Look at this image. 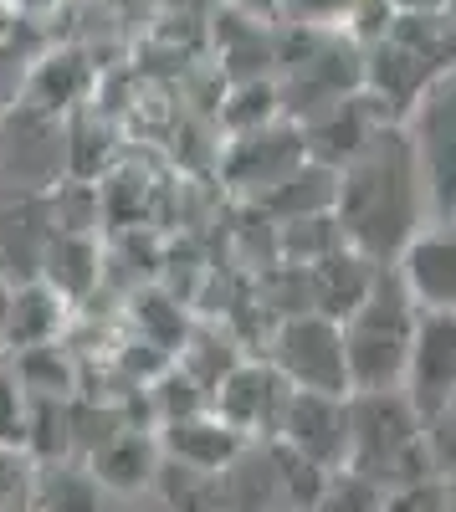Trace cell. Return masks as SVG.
<instances>
[{
    "instance_id": "12",
    "label": "cell",
    "mask_w": 456,
    "mask_h": 512,
    "mask_svg": "<svg viewBox=\"0 0 456 512\" xmlns=\"http://www.w3.org/2000/svg\"><path fill=\"white\" fill-rule=\"evenodd\" d=\"M62 323H67V297H62L57 287H47L41 277L16 282L11 318H6V338H0V349H6V354L52 349L57 333H62Z\"/></svg>"
},
{
    "instance_id": "23",
    "label": "cell",
    "mask_w": 456,
    "mask_h": 512,
    "mask_svg": "<svg viewBox=\"0 0 456 512\" xmlns=\"http://www.w3.org/2000/svg\"><path fill=\"white\" fill-rule=\"evenodd\" d=\"M6 118H11V113H6V108H0V139H6Z\"/></svg>"
},
{
    "instance_id": "6",
    "label": "cell",
    "mask_w": 456,
    "mask_h": 512,
    "mask_svg": "<svg viewBox=\"0 0 456 512\" xmlns=\"http://www.w3.org/2000/svg\"><path fill=\"white\" fill-rule=\"evenodd\" d=\"M400 390L426 425L456 405V313H421Z\"/></svg>"
},
{
    "instance_id": "27",
    "label": "cell",
    "mask_w": 456,
    "mask_h": 512,
    "mask_svg": "<svg viewBox=\"0 0 456 512\" xmlns=\"http://www.w3.org/2000/svg\"><path fill=\"white\" fill-rule=\"evenodd\" d=\"M123 512H144V507H123Z\"/></svg>"
},
{
    "instance_id": "4",
    "label": "cell",
    "mask_w": 456,
    "mask_h": 512,
    "mask_svg": "<svg viewBox=\"0 0 456 512\" xmlns=\"http://www.w3.org/2000/svg\"><path fill=\"white\" fill-rule=\"evenodd\" d=\"M400 134L410 144L426 195V216L431 221H456V67L441 72L431 88L410 103L400 118Z\"/></svg>"
},
{
    "instance_id": "25",
    "label": "cell",
    "mask_w": 456,
    "mask_h": 512,
    "mask_svg": "<svg viewBox=\"0 0 456 512\" xmlns=\"http://www.w3.org/2000/svg\"><path fill=\"white\" fill-rule=\"evenodd\" d=\"M446 487H451V512H456V482H446Z\"/></svg>"
},
{
    "instance_id": "18",
    "label": "cell",
    "mask_w": 456,
    "mask_h": 512,
    "mask_svg": "<svg viewBox=\"0 0 456 512\" xmlns=\"http://www.w3.org/2000/svg\"><path fill=\"white\" fill-rule=\"evenodd\" d=\"M31 431V395L11 364H0V451H26Z\"/></svg>"
},
{
    "instance_id": "1",
    "label": "cell",
    "mask_w": 456,
    "mask_h": 512,
    "mask_svg": "<svg viewBox=\"0 0 456 512\" xmlns=\"http://www.w3.org/2000/svg\"><path fill=\"white\" fill-rule=\"evenodd\" d=\"M426 221L431 216H426V195H421L410 144L400 134V123H385L334 175V226L344 246L359 251L364 262L390 267Z\"/></svg>"
},
{
    "instance_id": "16",
    "label": "cell",
    "mask_w": 456,
    "mask_h": 512,
    "mask_svg": "<svg viewBox=\"0 0 456 512\" xmlns=\"http://www.w3.org/2000/svg\"><path fill=\"white\" fill-rule=\"evenodd\" d=\"M98 482L72 466H52L36 477V512H98Z\"/></svg>"
},
{
    "instance_id": "15",
    "label": "cell",
    "mask_w": 456,
    "mask_h": 512,
    "mask_svg": "<svg viewBox=\"0 0 456 512\" xmlns=\"http://www.w3.org/2000/svg\"><path fill=\"white\" fill-rule=\"evenodd\" d=\"M149 492L159 512H221V472H200V466H185L170 456H159Z\"/></svg>"
},
{
    "instance_id": "5",
    "label": "cell",
    "mask_w": 456,
    "mask_h": 512,
    "mask_svg": "<svg viewBox=\"0 0 456 512\" xmlns=\"http://www.w3.org/2000/svg\"><path fill=\"white\" fill-rule=\"evenodd\" d=\"M272 369L308 395H354L349 359H344V323L328 313H287L272 333Z\"/></svg>"
},
{
    "instance_id": "26",
    "label": "cell",
    "mask_w": 456,
    "mask_h": 512,
    "mask_svg": "<svg viewBox=\"0 0 456 512\" xmlns=\"http://www.w3.org/2000/svg\"><path fill=\"white\" fill-rule=\"evenodd\" d=\"M446 16H451V26H456V0H451V11H446Z\"/></svg>"
},
{
    "instance_id": "8",
    "label": "cell",
    "mask_w": 456,
    "mask_h": 512,
    "mask_svg": "<svg viewBox=\"0 0 456 512\" xmlns=\"http://www.w3.org/2000/svg\"><path fill=\"white\" fill-rule=\"evenodd\" d=\"M277 441L287 451H298L303 461H313L318 472H344L349 466V395L339 400V395L293 390Z\"/></svg>"
},
{
    "instance_id": "17",
    "label": "cell",
    "mask_w": 456,
    "mask_h": 512,
    "mask_svg": "<svg viewBox=\"0 0 456 512\" xmlns=\"http://www.w3.org/2000/svg\"><path fill=\"white\" fill-rule=\"evenodd\" d=\"M385 497H390L385 487H375L369 477L344 466V472H328V482L308 512H385Z\"/></svg>"
},
{
    "instance_id": "22",
    "label": "cell",
    "mask_w": 456,
    "mask_h": 512,
    "mask_svg": "<svg viewBox=\"0 0 456 512\" xmlns=\"http://www.w3.org/2000/svg\"><path fill=\"white\" fill-rule=\"evenodd\" d=\"M11 297H16V282L0 277V338H6V318H11Z\"/></svg>"
},
{
    "instance_id": "2",
    "label": "cell",
    "mask_w": 456,
    "mask_h": 512,
    "mask_svg": "<svg viewBox=\"0 0 456 512\" xmlns=\"http://www.w3.org/2000/svg\"><path fill=\"white\" fill-rule=\"evenodd\" d=\"M349 472L385 492L441 482L426 446V420L405 390H354L349 395Z\"/></svg>"
},
{
    "instance_id": "7",
    "label": "cell",
    "mask_w": 456,
    "mask_h": 512,
    "mask_svg": "<svg viewBox=\"0 0 456 512\" xmlns=\"http://www.w3.org/2000/svg\"><path fill=\"white\" fill-rule=\"evenodd\" d=\"M287 400H293V384L272 364H231V374L211 390V410L246 441H277Z\"/></svg>"
},
{
    "instance_id": "9",
    "label": "cell",
    "mask_w": 456,
    "mask_h": 512,
    "mask_svg": "<svg viewBox=\"0 0 456 512\" xmlns=\"http://www.w3.org/2000/svg\"><path fill=\"white\" fill-rule=\"evenodd\" d=\"M390 267L421 313H456V221H426Z\"/></svg>"
},
{
    "instance_id": "14",
    "label": "cell",
    "mask_w": 456,
    "mask_h": 512,
    "mask_svg": "<svg viewBox=\"0 0 456 512\" xmlns=\"http://www.w3.org/2000/svg\"><path fill=\"white\" fill-rule=\"evenodd\" d=\"M98 277V246L88 231H52L47 256H41V282L57 287L67 303H77Z\"/></svg>"
},
{
    "instance_id": "11",
    "label": "cell",
    "mask_w": 456,
    "mask_h": 512,
    "mask_svg": "<svg viewBox=\"0 0 456 512\" xmlns=\"http://www.w3.org/2000/svg\"><path fill=\"white\" fill-rule=\"evenodd\" d=\"M159 436H139V431H113L93 446L88 456V477L103 487V492H118V497H134L144 487H154V472H159Z\"/></svg>"
},
{
    "instance_id": "10",
    "label": "cell",
    "mask_w": 456,
    "mask_h": 512,
    "mask_svg": "<svg viewBox=\"0 0 456 512\" xmlns=\"http://www.w3.org/2000/svg\"><path fill=\"white\" fill-rule=\"evenodd\" d=\"M252 446L241 431L216 415V410H200V415H185V420H170L159 431V451L170 461H185V466H200V472H226V466Z\"/></svg>"
},
{
    "instance_id": "13",
    "label": "cell",
    "mask_w": 456,
    "mask_h": 512,
    "mask_svg": "<svg viewBox=\"0 0 456 512\" xmlns=\"http://www.w3.org/2000/svg\"><path fill=\"white\" fill-rule=\"evenodd\" d=\"M88 88H93L88 57L82 52H47L26 72V108L57 118V113H67V108H77L82 98H88Z\"/></svg>"
},
{
    "instance_id": "20",
    "label": "cell",
    "mask_w": 456,
    "mask_h": 512,
    "mask_svg": "<svg viewBox=\"0 0 456 512\" xmlns=\"http://www.w3.org/2000/svg\"><path fill=\"white\" fill-rule=\"evenodd\" d=\"M426 446H431V466L441 482H456V405L441 410L431 425H426Z\"/></svg>"
},
{
    "instance_id": "24",
    "label": "cell",
    "mask_w": 456,
    "mask_h": 512,
    "mask_svg": "<svg viewBox=\"0 0 456 512\" xmlns=\"http://www.w3.org/2000/svg\"><path fill=\"white\" fill-rule=\"evenodd\" d=\"M0 6H31V0H0Z\"/></svg>"
},
{
    "instance_id": "3",
    "label": "cell",
    "mask_w": 456,
    "mask_h": 512,
    "mask_svg": "<svg viewBox=\"0 0 456 512\" xmlns=\"http://www.w3.org/2000/svg\"><path fill=\"white\" fill-rule=\"evenodd\" d=\"M416 323H421V308L410 303L400 272L380 267L375 282L354 303V313L344 318V359H349L354 390H400Z\"/></svg>"
},
{
    "instance_id": "19",
    "label": "cell",
    "mask_w": 456,
    "mask_h": 512,
    "mask_svg": "<svg viewBox=\"0 0 456 512\" xmlns=\"http://www.w3.org/2000/svg\"><path fill=\"white\" fill-rule=\"evenodd\" d=\"M349 31L364 41V47H380V41L390 36V26H395V6H390V0H349Z\"/></svg>"
},
{
    "instance_id": "21",
    "label": "cell",
    "mask_w": 456,
    "mask_h": 512,
    "mask_svg": "<svg viewBox=\"0 0 456 512\" xmlns=\"http://www.w3.org/2000/svg\"><path fill=\"white\" fill-rule=\"evenodd\" d=\"M400 16H436V11H451V0H390Z\"/></svg>"
}]
</instances>
